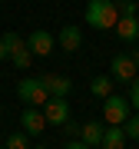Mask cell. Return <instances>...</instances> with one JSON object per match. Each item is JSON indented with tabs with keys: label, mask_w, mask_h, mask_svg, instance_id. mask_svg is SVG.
<instances>
[{
	"label": "cell",
	"mask_w": 139,
	"mask_h": 149,
	"mask_svg": "<svg viewBox=\"0 0 139 149\" xmlns=\"http://www.w3.org/2000/svg\"><path fill=\"white\" fill-rule=\"evenodd\" d=\"M0 60H10V50H7V43L0 40Z\"/></svg>",
	"instance_id": "cell-20"
},
{
	"label": "cell",
	"mask_w": 139,
	"mask_h": 149,
	"mask_svg": "<svg viewBox=\"0 0 139 149\" xmlns=\"http://www.w3.org/2000/svg\"><path fill=\"white\" fill-rule=\"evenodd\" d=\"M133 60H136V70H139V50H136V53H133Z\"/></svg>",
	"instance_id": "cell-21"
},
{
	"label": "cell",
	"mask_w": 139,
	"mask_h": 149,
	"mask_svg": "<svg viewBox=\"0 0 139 149\" xmlns=\"http://www.w3.org/2000/svg\"><path fill=\"white\" fill-rule=\"evenodd\" d=\"M0 40L7 43V50H10V60H13V66H17V70H30V63H33V53H30L27 40H23V37H17L13 30H10V33H3Z\"/></svg>",
	"instance_id": "cell-4"
},
{
	"label": "cell",
	"mask_w": 139,
	"mask_h": 149,
	"mask_svg": "<svg viewBox=\"0 0 139 149\" xmlns=\"http://www.w3.org/2000/svg\"><path fill=\"white\" fill-rule=\"evenodd\" d=\"M103 149H126V129L123 126H106L103 129Z\"/></svg>",
	"instance_id": "cell-12"
},
{
	"label": "cell",
	"mask_w": 139,
	"mask_h": 149,
	"mask_svg": "<svg viewBox=\"0 0 139 149\" xmlns=\"http://www.w3.org/2000/svg\"><path fill=\"white\" fill-rule=\"evenodd\" d=\"M123 129H126V139H139V113L123 123Z\"/></svg>",
	"instance_id": "cell-16"
},
{
	"label": "cell",
	"mask_w": 139,
	"mask_h": 149,
	"mask_svg": "<svg viewBox=\"0 0 139 149\" xmlns=\"http://www.w3.org/2000/svg\"><path fill=\"white\" fill-rule=\"evenodd\" d=\"M56 43H60V50L73 53V50H80V43H83V30L76 27V23H66V27L56 33Z\"/></svg>",
	"instance_id": "cell-10"
},
{
	"label": "cell",
	"mask_w": 139,
	"mask_h": 149,
	"mask_svg": "<svg viewBox=\"0 0 139 149\" xmlns=\"http://www.w3.org/2000/svg\"><path fill=\"white\" fill-rule=\"evenodd\" d=\"M109 76L116 83H133L136 76H139V70H136V60H133V53H119V56H113V63H109Z\"/></svg>",
	"instance_id": "cell-5"
},
{
	"label": "cell",
	"mask_w": 139,
	"mask_h": 149,
	"mask_svg": "<svg viewBox=\"0 0 139 149\" xmlns=\"http://www.w3.org/2000/svg\"><path fill=\"white\" fill-rule=\"evenodd\" d=\"M136 13H139L136 0H123V3H119V17H136Z\"/></svg>",
	"instance_id": "cell-18"
},
{
	"label": "cell",
	"mask_w": 139,
	"mask_h": 149,
	"mask_svg": "<svg viewBox=\"0 0 139 149\" xmlns=\"http://www.w3.org/2000/svg\"><path fill=\"white\" fill-rule=\"evenodd\" d=\"M40 80H43V86H47V93L50 96H60V100H66L70 90H73V80L63 76V73H43Z\"/></svg>",
	"instance_id": "cell-9"
},
{
	"label": "cell",
	"mask_w": 139,
	"mask_h": 149,
	"mask_svg": "<svg viewBox=\"0 0 139 149\" xmlns=\"http://www.w3.org/2000/svg\"><path fill=\"white\" fill-rule=\"evenodd\" d=\"M30 149H47V146H30Z\"/></svg>",
	"instance_id": "cell-22"
},
{
	"label": "cell",
	"mask_w": 139,
	"mask_h": 149,
	"mask_svg": "<svg viewBox=\"0 0 139 149\" xmlns=\"http://www.w3.org/2000/svg\"><path fill=\"white\" fill-rule=\"evenodd\" d=\"M20 126H23V133H27V136H40L50 123H47V116H43L40 106H27V109L20 113Z\"/></svg>",
	"instance_id": "cell-8"
},
{
	"label": "cell",
	"mask_w": 139,
	"mask_h": 149,
	"mask_svg": "<svg viewBox=\"0 0 139 149\" xmlns=\"http://www.w3.org/2000/svg\"><path fill=\"white\" fill-rule=\"evenodd\" d=\"M103 129H106L103 123H86V126H80V139L93 149V146H99V143H103Z\"/></svg>",
	"instance_id": "cell-13"
},
{
	"label": "cell",
	"mask_w": 139,
	"mask_h": 149,
	"mask_svg": "<svg viewBox=\"0 0 139 149\" xmlns=\"http://www.w3.org/2000/svg\"><path fill=\"white\" fill-rule=\"evenodd\" d=\"M0 149H7V146H0Z\"/></svg>",
	"instance_id": "cell-23"
},
{
	"label": "cell",
	"mask_w": 139,
	"mask_h": 149,
	"mask_svg": "<svg viewBox=\"0 0 139 149\" xmlns=\"http://www.w3.org/2000/svg\"><path fill=\"white\" fill-rule=\"evenodd\" d=\"M17 96H20L27 106H40V109H43V103H50L47 86H43V80H37V76H27V80L17 83Z\"/></svg>",
	"instance_id": "cell-3"
},
{
	"label": "cell",
	"mask_w": 139,
	"mask_h": 149,
	"mask_svg": "<svg viewBox=\"0 0 139 149\" xmlns=\"http://www.w3.org/2000/svg\"><path fill=\"white\" fill-rule=\"evenodd\" d=\"M113 76H93L90 80V93L96 96V100H106V96H113Z\"/></svg>",
	"instance_id": "cell-14"
},
{
	"label": "cell",
	"mask_w": 139,
	"mask_h": 149,
	"mask_svg": "<svg viewBox=\"0 0 139 149\" xmlns=\"http://www.w3.org/2000/svg\"><path fill=\"white\" fill-rule=\"evenodd\" d=\"M7 149H30V143H27V133H13L10 139L3 143Z\"/></svg>",
	"instance_id": "cell-15"
},
{
	"label": "cell",
	"mask_w": 139,
	"mask_h": 149,
	"mask_svg": "<svg viewBox=\"0 0 139 149\" xmlns=\"http://www.w3.org/2000/svg\"><path fill=\"white\" fill-rule=\"evenodd\" d=\"M63 149H90V146H86V143H83V139H70V143H66Z\"/></svg>",
	"instance_id": "cell-19"
},
{
	"label": "cell",
	"mask_w": 139,
	"mask_h": 149,
	"mask_svg": "<svg viewBox=\"0 0 139 149\" xmlns=\"http://www.w3.org/2000/svg\"><path fill=\"white\" fill-rule=\"evenodd\" d=\"M116 37L123 40V43H136V40H139V17H119Z\"/></svg>",
	"instance_id": "cell-11"
},
{
	"label": "cell",
	"mask_w": 139,
	"mask_h": 149,
	"mask_svg": "<svg viewBox=\"0 0 139 149\" xmlns=\"http://www.w3.org/2000/svg\"><path fill=\"white\" fill-rule=\"evenodd\" d=\"M126 100H129V106H133L136 113H139V76L133 83H129V93H126Z\"/></svg>",
	"instance_id": "cell-17"
},
{
	"label": "cell",
	"mask_w": 139,
	"mask_h": 149,
	"mask_svg": "<svg viewBox=\"0 0 139 149\" xmlns=\"http://www.w3.org/2000/svg\"><path fill=\"white\" fill-rule=\"evenodd\" d=\"M43 116H47L50 126H66L70 119V103L66 100H60V96H50V103H43Z\"/></svg>",
	"instance_id": "cell-6"
},
{
	"label": "cell",
	"mask_w": 139,
	"mask_h": 149,
	"mask_svg": "<svg viewBox=\"0 0 139 149\" xmlns=\"http://www.w3.org/2000/svg\"><path fill=\"white\" fill-rule=\"evenodd\" d=\"M133 106H129V100L126 96H106V100H103V123H106V126H123V123L133 116V113H129Z\"/></svg>",
	"instance_id": "cell-2"
},
{
	"label": "cell",
	"mask_w": 139,
	"mask_h": 149,
	"mask_svg": "<svg viewBox=\"0 0 139 149\" xmlns=\"http://www.w3.org/2000/svg\"><path fill=\"white\" fill-rule=\"evenodd\" d=\"M27 47H30L33 56H50L56 50V37L50 30H33L30 37H27Z\"/></svg>",
	"instance_id": "cell-7"
},
{
	"label": "cell",
	"mask_w": 139,
	"mask_h": 149,
	"mask_svg": "<svg viewBox=\"0 0 139 149\" xmlns=\"http://www.w3.org/2000/svg\"><path fill=\"white\" fill-rule=\"evenodd\" d=\"M86 23H90L93 30H116L119 3L116 0H90V3H86Z\"/></svg>",
	"instance_id": "cell-1"
}]
</instances>
